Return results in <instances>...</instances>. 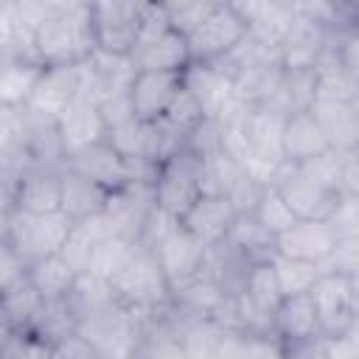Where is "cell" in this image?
I'll use <instances>...</instances> for the list:
<instances>
[{"instance_id":"1","label":"cell","mask_w":359,"mask_h":359,"mask_svg":"<svg viewBox=\"0 0 359 359\" xmlns=\"http://www.w3.org/2000/svg\"><path fill=\"white\" fill-rule=\"evenodd\" d=\"M95 50L87 3L50 11L34 31V53L42 65H79Z\"/></svg>"},{"instance_id":"2","label":"cell","mask_w":359,"mask_h":359,"mask_svg":"<svg viewBox=\"0 0 359 359\" xmlns=\"http://www.w3.org/2000/svg\"><path fill=\"white\" fill-rule=\"evenodd\" d=\"M205 191H208V154H202L191 143H182L174 154L157 163L151 180L154 205L171 213L174 219H182Z\"/></svg>"},{"instance_id":"3","label":"cell","mask_w":359,"mask_h":359,"mask_svg":"<svg viewBox=\"0 0 359 359\" xmlns=\"http://www.w3.org/2000/svg\"><path fill=\"white\" fill-rule=\"evenodd\" d=\"M185 34L194 65H213L227 59L252 34V22L238 3H222L210 6Z\"/></svg>"},{"instance_id":"4","label":"cell","mask_w":359,"mask_h":359,"mask_svg":"<svg viewBox=\"0 0 359 359\" xmlns=\"http://www.w3.org/2000/svg\"><path fill=\"white\" fill-rule=\"evenodd\" d=\"M73 219L67 213H25L11 205H6L3 213V244L11 247L25 264H34L36 258H45L50 252H59L65 238L73 230Z\"/></svg>"},{"instance_id":"5","label":"cell","mask_w":359,"mask_h":359,"mask_svg":"<svg viewBox=\"0 0 359 359\" xmlns=\"http://www.w3.org/2000/svg\"><path fill=\"white\" fill-rule=\"evenodd\" d=\"M109 286L121 306L140 311V314H151L171 300V286H168L154 252L143 244L135 252V258L109 280Z\"/></svg>"},{"instance_id":"6","label":"cell","mask_w":359,"mask_h":359,"mask_svg":"<svg viewBox=\"0 0 359 359\" xmlns=\"http://www.w3.org/2000/svg\"><path fill=\"white\" fill-rule=\"evenodd\" d=\"M272 334L278 337L283 356L294 353H331V342L320 334L317 309L311 292L283 294L272 314Z\"/></svg>"},{"instance_id":"7","label":"cell","mask_w":359,"mask_h":359,"mask_svg":"<svg viewBox=\"0 0 359 359\" xmlns=\"http://www.w3.org/2000/svg\"><path fill=\"white\" fill-rule=\"evenodd\" d=\"M311 300L320 320V334L328 342H339L356 328L353 314V280L351 275L328 266L311 286Z\"/></svg>"},{"instance_id":"8","label":"cell","mask_w":359,"mask_h":359,"mask_svg":"<svg viewBox=\"0 0 359 359\" xmlns=\"http://www.w3.org/2000/svg\"><path fill=\"white\" fill-rule=\"evenodd\" d=\"M272 185L283 194V199L289 202L297 219H331L339 202V188L320 182L294 163H280Z\"/></svg>"},{"instance_id":"9","label":"cell","mask_w":359,"mask_h":359,"mask_svg":"<svg viewBox=\"0 0 359 359\" xmlns=\"http://www.w3.org/2000/svg\"><path fill=\"white\" fill-rule=\"evenodd\" d=\"M149 250L154 252L171 292L202 275L208 258V244H202L191 230H185L182 222H177L168 233H163Z\"/></svg>"},{"instance_id":"10","label":"cell","mask_w":359,"mask_h":359,"mask_svg":"<svg viewBox=\"0 0 359 359\" xmlns=\"http://www.w3.org/2000/svg\"><path fill=\"white\" fill-rule=\"evenodd\" d=\"M62 168L25 165L6 185V205L25 210V213H36V216L59 213L62 210Z\"/></svg>"},{"instance_id":"11","label":"cell","mask_w":359,"mask_h":359,"mask_svg":"<svg viewBox=\"0 0 359 359\" xmlns=\"http://www.w3.org/2000/svg\"><path fill=\"white\" fill-rule=\"evenodd\" d=\"M79 65H45V73L39 76L22 109L34 121L56 123L59 115L79 98Z\"/></svg>"},{"instance_id":"12","label":"cell","mask_w":359,"mask_h":359,"mask_svg":"<svg viewBox=\"0 0 359 359\" xmlns=\"http://www.w3.org/2000/svg\"><path fill=\"white\" fill-rule=\"evenodd\" d=\"M182 87H185V70H135L129 84L135 118L146 123L163 121Z\"/></svg>"},{"instance_id":"13","label":"cell","mask_w":359,"mask_h":359,"mask_svg":"<svg viewBox=\"0 0 359 359\" xmlns=\"http://www.w3.org/2000/svg\"><path fill=\"white\" fill-rule=\"evenodd\" d=\"M339 247V233L331 219H297L286 233L278 236V255L303 258L314 264H331Z\"/></svg>"},{"instance_id":"14","label":"cell","mask_w":359,"mask_h":359,"mask_svg":"<svg viewBox=\"0 0 359 359\" xmlns=\"http://www.w3.org/2000/svg\"><path fill=\"white\" fill-rule=\"evenodd\" d=\"M236 216H238V208L233 205V199L227 194H222V191H205L180 222L202 244L213 247V244H222L230 236V227H233Z\"/></svg>"},{"instance_id":"15","label":"cell","mask_w":359,"mask_h":359,"mask_svg":"<svg viewBox=\"0 0 359 359\" xmlns=\"http://www.w3.org/2000/svg\"><path fill=\"white\" fill-rule=\"evenodd\" d=\"M135 70H188L194 65L188 34L177 25L165 28L157 36L140 39L129 53Z\"/></svg>"},{"instance_id":"16","label":"cell","mask_w":359,"mask_h":359,"mask_svg":"<svg viewBox=\"0 0 359 359\" xmlns=\"http://www.w3.org/2000/svg\"><path fill=\"white\" fill-rule=\"evenodd\" d=\"M65 165H70V168L87 174L90 180H95V182L104 185L107 191H118V188H123L126 182L135 180L132 163H129L109 140H98V143H93V146L76 151L73 157H67Z\"/></svg>"},{"instance_id":"17","label":"cell","mask_w":359,"mask_h":359,"mask_svg":"<svg viewBox=\"0 0 359 359\" xmlns=\"http://www.w3.org/2000/svg\"><path fill=\"white\" fill-rule=\"evenodd\" d=\"M56 129H59V137H62V149H65V157H73L76 151L98 143V140H107V121L98 109L95 101H87V98H76L56 121ZM67 163V160H65Z\"/></svg>"},{"instance_id":"18","label":"cell","mask_w":359,"mask_h":359,"mask_svg":"<svg viewBox=\"0 0 359 359\" xmlns=\"http://www.w3.org/2000/svg\"><path fill=\"white\" fill-rule=\"evenodd\" d=\"M280 146H283V160L286 163H309L325 151H331V143L314 115V109H300L289 112L283 118V132H280Z\"/></svg>"},{"instance_id":"19","label":"cell","mask_w":359,"mask_h":359,"mask_svg":"<svg viewBox=\"0 0 359 359\" xmlns=\"http://www.w3.org/2000/svg\"><path fill=\"white\" fill-rule=\"evenodd\" d=\"M109 194L112 191H107L104 185H98L87 174H81L70 165L62 168V213H67L76 224L104 213Z\"/></svg>"},{"instance_id":"20","label":"cell","mask_w":359,"mask_h":359,"mask_svg":"<svg viewBox=\"0 0 359 359\" xmlns=\"http://www.w3.org/2000/svg\"><path fill=\"white\" fill-rule=\"evenodd\" d=\"M331 149L345 154L359 149V112L351 101L342 98H317V104L311 107Z\"/></svg>"},{"instance_id":"21","label":"cell","mask_w":359,"mask_h":359,"mask_svg":"<svg viewBox=\"0 0 359 359\" xmlns=\"http://www.w3.org/2000/svg\"><path fill=\"white\" fill-rule=\"evenodd\" d=\"M28 280L34 283V289L42 294L45 303H56V300H67L79 272L70 266V261L62 252H50L45 258H36L34 264H28Z\"/></svg>"},{"instance_id":"22","label":"cell","mask_w":359,"mask_h":359,"mask_svg":"<svg viewBox=\"0 0 359 359\" xmlns=\"http://www.w3.org/2000/svg\"><path fill=\"white\" fill-rule=\"evenodd\" d=\"M317 67H283V79L278 93L272 95V101L266 107L289 115V112H300V109H311L317 104Z\"/></svg>"},{"instance_id":"23","label":"cell","mask_w":359,"mask_h":359,"mask_svg":"<svg viewBox=\"0 0 359 359\" xmlns=\"http://www.w3.org/2000/svg\"><path fill=\"white\" fill-rule=\"evenodd\" d=\"M0 314H3V331H28L34 325V320L39 317L45 300L42 294L34 289V283L25 278H20L17 283L0 289Z\"/></svg>"},{"instance_id":"24","label":"cell","mask_w":359,"mask_h":359,"mask_svg":"<svg viewBox=\"0 0 359 359\" xmlns=\"http://www.w3.org/2000/svg\"><path fill=\"white\" fill-rule=\"evenodd\" d=\"M230 247H236L250 264L255 261H269L275 258L278 252V238L250 213V210H241L230 227V236H227Z\"/></svg>"},{"instance_id":"25","label":"cell","mask_w":359,"mask_h":359,"mask_svg":"<svg viewBox=\"0 0 359 359\" xmlns=\"http://www.w3.org/2000/svg\"><path fill=\"white\" fill-rule=\"evenodd\" d=\"M45 73V65L36 56H8L3 59V107H22L28 95L34 93L39 76Z\"/></svg>"},{"instance_id":"26","label":"cell","mask_w":359,"mask_h":359,"mask_svg":"<svg viewBox=\"0 0 359 359\" xmlns=\"http://www.w3.org/2000/svg\"><path fill=\"white\" fill-rule=\"evenodd\" d=\"M140 250V241H132L126 236H107L95 244V252H93V264L87 272L104 278V280H112L132 258L135 252Z\"/></svg>"},{"instance_id":"27","label":"cell","mask_w":359,"mask_h":359,"mask_svg":"<svg viewBox=\"0 0 359 359\" xmlns=\"http://www.w3.org/2000/svg\"><path fill=\"white\" fill-rule=\"evenodd\" d=\"M275 264V275L280 283L283 294H297V292H311V286L317 283V278L328 269V264H314V261H303V258H289V255H278L272 258Z\"/></svg>"},{"instance_id":"28","label":"cell","mask_w":359,"mask_h":359,"mask_svg":"<svg viewBox=\"0 0 359 359\" xmlns=\"http://www.w3.org/2000/svg\"><path fill=\"white\" fill-rule=\"evenodd\" d=\"M250 213H252L275 238H278L280 233H286V230L297 222L294 210L289 208V202L283 199V194H280L272 182L261 188V194H258V199H255V205H252Z\"/></svg>"},{"instance_id":"29","label":"cell","mask_w":359,"mask_h":359,"mask_svg":"<svg viewBox=\"0 0 359 359\" xmlns=\"http://www.w3.org/2000/svg\"><path fill=\"white\" fill-rule=\"evenodd\" d=\"M210 115H208V109H205V104L196 98V93L185 84L182 90H180V95L174 98V104H171V109L165 112V118H163V123H168L174 132H180L185 140H188V135L194 132V129H199L205 121H208Z\"/></svg>"},{"instance_id":"30","label":"cell","mask_w":359,"mask_h":359,"mask_svg":"<svg viewBox=\"0 0 359 359\" xmlns=\"http://www.w3.org/2000/svg\"><path fill=\"white\" fill-rule=\"evenodd\" d=\"M328 56L359 81V22H337L331 31Z\"/></svg>"},{"instance_id":"31","label":"cell","mask_w":359,"mask_h":359,"mask_svg":"<svg viewBox=\"0 0 359 359\" xmlns=\"http://www.w3.org/2000/svg\"><path fill=\"white\" fill-rule=\"evenodd\" d=\"M95 244H98V238H95L84 224H73V230H70V236L65 238V244H62L59 252L70 261V266H73L79 275H84V272L90 269V264H93Z\"/></svg>"},{"instance_id":"32","label":"cell","mask_w":359,"mask_h":359,"mask_svg":"<svg viewBox=\"0 0 359 359\" xmlns=\"http://www.w3.org/2000/svg\"><path fill=\"white\" fill-rule=\"evenodd\" d=\"M331 224L339 233V241L359 238V196L356 194H339V202L331 213Z\"/></svg>"},{"instance_id":"33","label":"cell","mask_w":359,"mask_h":359,"mask_svg":"<svg viewBox=\"0 0 359 359\" xmlns=\"http://www.w3.org/2000/svg\"><path fill=\"white\" fill-rule=\"evenodd\" d=\"M328 266H334V269H339V272H345L351 278H359V238L339 241V247H337V252H334Z\"/></svg>"},{"instance_id":"34","label":"cell","mask_w":359,"mask_h":359,"mask_svg":"<svg viewBox=\"0 0 359 359\" xmlns=\"http://www.w3.org/2000/svg\"><path fill=\"white\" fill-rule=\"evenodd\" d=\"M339 194L359 196V149L339 154Z\"/></svg>"},{"instance_id":"35","label":"cell","mask_w":359,"mask_h":359,"mask_svg":"<svg viewBox=\"0 0 359 359\" xmlns=\"http://www.w3.org/2000/svg\"><path fill=\"white\" fill-rule=\"evenodd\" d=\"M337 22H359V0H328Z\"/></svg>"},{"instance_id":"36","label":"cell","mask_w":359,"mask_h":359,"mask_svg":"<svg viewBox=\"0 0 359 359\" xmlns=\"http://www.w3.org/2000/svg\"><path fill=\"white\" fill-rule=\"evenodd\" d=\"M353 280V314H356V325H359V278H351Z\"/></svg>"},{"instance_id":"37","label":"cell","mask_w":359,"mask_h":359,"mask_svg":"<svg viewBox=\"0 0 359 359\" xmlns=\"http://www.w3.org/2000/svg\"><path fill=\"white\" fill-rule=\"evenodd\" d=\"M208 6H222V3H241V0H205Z\"/></svg>"},{"instance_id":"38","label":"cell","mask_w":359,"mask_h":359,"mask_svg":"<svg viewBox=\"0 0 359 359\" xmlns=\"http://www.w3.org/2000/svg\"><path fill=\"white\" fill-rule=\"evenodd\" d=\"M351 104H353V107H356V112H359V90H356V95L351 98Z\"/></svg>"}]
</instances>
